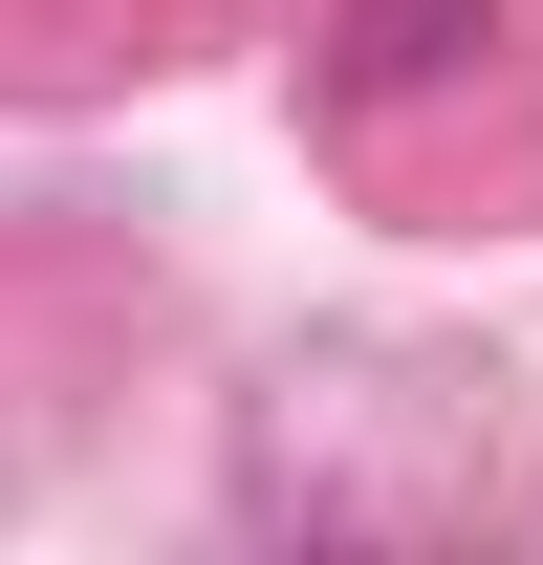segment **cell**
Here are the masks:
<instances>
[{
	"mask_svg": "<svg viewBox=\"0 0 543 565\" xmlns=\"http://www.w3.org/2000/svg\"><path fill=\"white\" fill-rule=\"evenodd\" d=\"M478 22H500V0H348V22H327V87H370V109H392V87L478 66Z\"/></svg>",
	"mask_w": 543,
	"mask_h": 565,
	"instance_id": "obj_1",
	"label": "cell"
}]
</instances>
